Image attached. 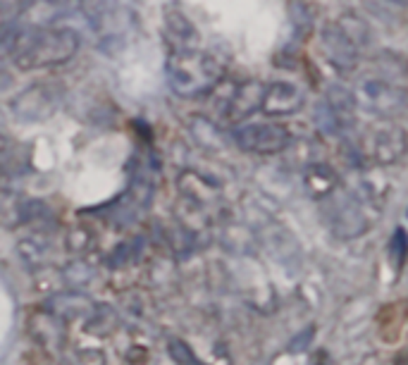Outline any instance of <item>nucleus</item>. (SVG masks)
<instances>
[{"mask_svg":"<svg viewBox=\"0 0 408 365\" xmlns=\"http://www.w3.org/2000/svg\"><path fill=\"white\" fill-rule=\"evenodd\" d=\"M79 36L67 26H36L19 34L12 46V60L19 70H43L74 58Z\"/></svg>","mask_w":408,"mask_h":365,"instance_id":"f257e3e1","label":"nucleus"},{"mask_svg":"<svg viewBox=\"0 0 408 365\" xmlns=\"http://www.w3.org/2000/svg\"><path fill=\"white\" fill-rule=\"evenodd\" d=\"M220 79V65L206 51H177L167 60V81L182 98L206 96Z\"/></svg>","mask_w":408,"mask_h":365,"instance_id":"f03ea898","label":"nucleus"},{"mask_svg":"<svg viewBox=\"0 0 408 365\" xmlns=\"http://www.w3.org/2000/svg\"><path fill=\"white\" fill-rule=\"evenodd\" d=\"M234 141L251 153H280L289 146L291 134L280 125H246L236 127Z\"/></svg>","mask_w":408,"mask_h":365,"instance_id":"7ed1b4c3","label":"nucleus"},{"mask_svg":"<svg viewBox=\"0 0 408 365\" xmlns=\"http://www.w3.org/2000/svg\"><path fill=\"white\" fill-rule=\"evenodd\" d=\"M358 101L368 110L380 113V115L401 113L406 106V98H404V91H401V88H394L377 79H368L358 86Z\"/></svg>","mask_w":408,"mask_h":365,"instance_id":"20e7f679","label":"nucleus"},{"mask_svg":"<svg viewBox=\"0 0 408 365\" xmlns=\"http://www.w3.org/2000/svg\"><path fill=\"white\" fill-rule=\"evenodd\" d=\"M303 106V91L296 84L289 81H275L268 86V91H263V113L268 115H289L296 113Z\"/></svg>","mask_w":408,"mask_h":365,"instance_id":"39448f33","label":"nucleus"},{"mask_svg":"<svg viewBox=\"0 0 408 365\" xmlns=\"http://www.w3.org/2000/svg\"><path fill=\"white\" fill-rule=\"evenodd\" d=\"M46 86H31L24 88L22 93L12 101V110L19 120H43L53 113V101L51 93H46Z\"/></svg>","mask_w":408,"mask_h":365,"instance_id":"423d86ee","label":"nucleus"},{"mask_svg":"<svg viewBox=\"0 0 408 365\" xmlns=\"http://www.w3.org/2000/svg\"><path fill=\"white\" fill-rule=\"evenodd\" d=\"M323 48L339 70H349V67L356 65V46H353L349 34L342 31L339 26H328L325 29Z\"/></svg>","mask_w":408,"mask_h":365,"instance_id":"0eeeda50","label":"nucleus"},{"mask_svg":"<svg viewBox=\"0 0 408 365\" xmlns=\"http://www.w3.org/2000/svg\"><path fill=\"white\" fill-rule=\"evenodd\" d=\"M263 103V91H261V84L258 81H249V84L239 86V91L234 93V101L229 110H232V117L234 120H244L253 113L256 108H261Z\"/></svg>","mask_w":408,"mask_h":365,"instance_id":"6e6552de","label":"nucleus"},{"mask_svg":"<svg viewBox=\"0 0 408 365\" xmlns=\"http://www.w3.org/2000/svg\"><path fill=\"white\" fill-rule=\"evenodd\" d=\"M169 354H172L174 363H179V365H203V363H199V358L192 354V349L179 339L169 341Z\"/></svg>","mask_w":408,"mask_h":365,"instance_id":"1a4fd4ad","label":"nucleus"},{"mask_svg":"<svg viewBox=\"0 0 408 365\" xmlns=\"http://www.w3.org/2000/svg\"><path fill=\"white\" fill-rule=\"evenodd\" d=\"M389 249L397 253V265L401 267V265H404V256H406V234H404V230L394 232V241H392Z\"/></svg>","mask_w":408,"mask_h":365,"instance_id":"9d476101","label":"nucleus"},{"mask_svg":"<svg viewBox=\"0 0 408 365\" xmlns=\"http://www.w3.org/2000/svg\"><path fill=\"white\" fill-rule=\"evenodd\" d=\"M315 334V327H305L301 334H296V339L289 344V351H294V354H298V351H303L305 346H308V336Z\"/></svg>","mask_w":408,"mask_h":365,"instance_id":"9b49d317","label":"nucleus"},{"mask_svg":"<svg viewBox=\"0 0 408 365\" xmlns=\"http://www.w3.org/2000/svg\"><path fill=\"white\" fill-rule=\"evenodd\" d=\"M5 84H10V77H0V86H5Z\"/></svg>","mask_w":408,"mask_h":365,"instance_id":"f8f14e48","label":"nucleus"}]
</instances>
